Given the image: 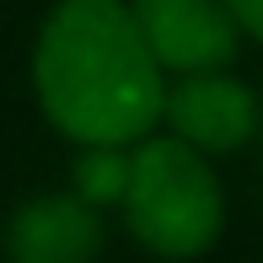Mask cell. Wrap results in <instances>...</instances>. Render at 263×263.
<instances>
[{"instance_id":"1","label":"cell","mask_w":263,"mask_h":263,"mask_svg":"<svg viewBox=\"0 0 263 263\" xmlns=\"http://www.w3.org/2000/svg\"><path fill=\"white\" fill-rule=\"evenodd\" d=\"M32 86L49 124L76 145H135L166 102V76L129 0H59L38 32Z\"/></svg>"},{"instance_id":"2","label":"cell","mask_w":263,"mask_h":263,"mask_svg":"<svg viewBox=\"0 0 263 263\" xmlns=\"http://www.w3.org/2000/svg\"><path fill=\"white\" fill-rule=\"evenodd\" d=\"M118 204L129 215V231L161 258H199L226 220V199L210 161L172 135L135 140L129 188Z\"/></svg>"},{"instance_id":"3","label":"cell","mask_w":263,"mask_h":263,"mask_svg":"<svg viewBox=\"0 0 263 263\" xmlns=\"http://www.w3.org/2000/svg\"><path fill=\"white\" fill-rule=\"evenodd\" d=\"M140 38H145L151 59L177 76H204V70H226L236 59L242 27L226 11V0H129Z\"/></svg>"},{"instance_id":"4","label":"cell","mask_w":263,"mask_h":263,"mask_svg":"<svg viewBox=\"0 0 263 263\" xmlns=\"http://www.w3.org/2000/svg\"><path fill=\"white\" fill-rule=\"evenodd\" d=\"M161 118L172 124V140L194 145L199 156L236 151L258 135V97L247 81L226 70H204V76H183L177 86H166Z\"/></svg>"},{"instance_id":"5","label":"cell","mask_w":263,"mask_h":263,"mask_svg":"<svg viewBox=\"0 0 263 263\" xmlns=\"http://www.w3.org/2000/svg\"><path fill=\"white\" fill-rule=\"evenodd\" d=\"M102 247V220L81 194H43L16 210L6 231L11 263H91Z\"/></svg>"},{"instance_id":"6","label":"cell","mask_w":263,"mask_h":263,"mask_svg":"<svg viewBox=\"0 0 263 263\" xmlns=\"http://www.w3.org/2000/svg\"><path fill=\"white\" fill-rule=\"evenodd\" d=\"M129 188V145H86L76 161V194L97 204H118Z\"/></svg>"},{"instance_id":"7","label":"cell","mask_w":263,"mask_h":263,"mask_svg":"<svg viewBox=\"0 0 263 263\" xmlns=\"http://www.w3.org/2000/svg\"><path fill=\"white\" fill-rule=\"evenodd\" d=\"M226 11L236 16L242 32H253V38L263 43V0H226Z\"/></svg>"}]
</instances>
